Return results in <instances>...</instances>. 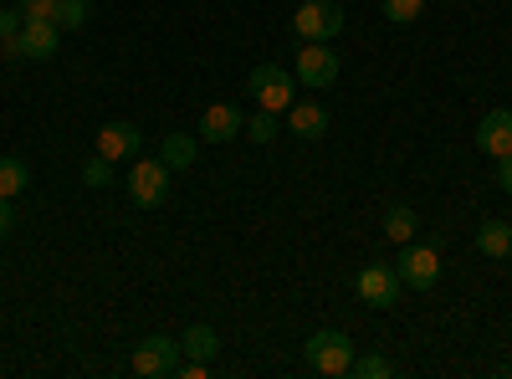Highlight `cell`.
Instances as JSON below:
<instances>
[{
    "mask_svg": "<svg viewBox=\"0 0 512 379\" xmlns=\"http://www.w3.org/2000/svg\"><path fill=\"white\" fill-rule=\"evenodd\" d=\"M11 226H16V210L11 200H0V236H11Z\"/></svg>",
    "mask_w": 512,
    "mask_h": 379,
    "instance_id": "27",
    "label": "cell"
},
{
    "mask_svg": "<svg viewBox=\"0 0 512 379\" xmlns=\"http://www.w3.org/2000/svg\"><path fill=\"white\" fill-rule=\"evenodd\" d=\"M57 47H62V26L57 21H21V31H16L21 62H47V57H57Z\"/></svg>",
    "mask_w": 512,
    "mask_h": 379,
    "instance_id": "8",
    "label": "cell"
},
{
    "mask_svg": "<svg viewBox=\"0 0 512 379\" xmlns=\"http://www.w3.org/2000/svg\"><path fill=\"white\" fill-rule=\"evenodd\" d=\"M62 31H77L82 21H88V0H57V16H52Z\"/></svg>",
    "mask_w": 512,
    "mask_h": 379,
    "instance_id": "22",
    "label": "cell"
},
{
    "mask_svg": "<svg viewBox=\"0 0 512 379\" xmlns=\"http://www.w3.org/2000/svg\"><path fill=\"white\" fill-rule=\"evenodd\" d=\"M384 16H390L395 26H410L425 16V0H384Z\"/></svg>",
    "mask_w": 512,
    "mask_h": 379,
    "instance_id": "21",
    "label": "cell"
},
{
    "mask_svg": "<svg viewBox=\"0 0 512 379\" xmlns=\"http://www.w3.org/2000/svg\"><path fill=\"white\" fill-rule=\"evenodd\" d=\"M26 185H31L26 164H21V159H0V200H16Z\"/></svg>",
    "mask_w": 512,
    "mask_h": 379,
    "instance_id": "17",
    "label": "cell"
},
{
    "mask_svg": "<svg viewBox=\"0 0 512 379\" xmlns=\"http://www.w3.org/2000/svg\"><path fill=\"white\" fill-rule=\"evenodd\" d=\"M246 93L256 98V108H272V113H282V108H292L297 98V88H292V72L287 67H277V62H262L251 77H246Z\"/></svg>",
    "mask_w": 512,
    "mask_h": 379,
    "instance_id": "4",
    "label": "cell"
},
{
    "mask_svg": "<svg viewBox=\"0 0 512 379\" xmlns=\"http://www.w3.org/2000/svg\"><path fill=\"white\" fill-rule=\"evenodd\" d=\"M492 180H497V190H502V195H512V154H502V159H497V175H492Z\"/></svg>",
    "mask_w": 512,
    "mask_h": 379,
    "instance_id": "25",
    "label": "cell"
},
{
    "mask_svg": "<svg viewBox=\"0 0 512 379\" xmlns=\"http://www.w3.org/2000/svg\"><path fill=\"white\" fill-rule=\"evenodd\" d=\"M415 226H420V221H415V210H410V205H395L390 216H384V236H390V241H400V246L415 236Z\"/></svg>",
    "mask_w": 512,
    "mask_h": 379,
    "instance_id": "18",
    "label": "cell"
},
{
    "mask_svg": "<svg viewBox=\"0 0 512 379\" xmlns=\"http://www.w3.org/2000/svg\"><path fill=\"white\" fill-rule=\"evenodd\" d=\"M338 31H344V6H338V0H303L292 16L297 41H333Z\"/></svg>",
    "mask_w": 512,
    "mask_h": 379,
    "instance_id": "2",
    "label": "cell"
},
{
    "mask_svg": "<svg viewBox=\"0 0 512 379\" xmlns=\"http://www.w3.org/2000/svg\"><path fill=\"white\" fill-rule=\"evenodd\" d=\"M180 369V339L169 333H149V339L134 349V374L139 379H169Z\"/></svg>",
    "mask_w": 512,
    "mask_h": 379,
    "instance_id": "6",
    "label": "cell"
},
{
    "mask_svg": "<svg viewBox=\"0 0 512 379\" xmlns=\"http://www.w3.org/2000/svg\"><path fill=\"white\" fill-rule=\"evenodd\" d=\"M287 129L297 139H323L328 134V108L323 103H292L287 108Z\"/></svg>",
    "mask_w": 512,
    "mask_h": 379,
    "instance_id": "13",
    "label": "cell"
},
{
    "mask_svg": "<svg viewBox=\"0 0 512 379\" xmlns=\"http://www.w3.org/2000/svg\"><path fill=\"white\" fill-rule=\"evenodd\" d=\"M139 144H144V134L134 129V123H123V118H113V123L98 129V154L103 159H134Z\"/></svg>",
    "mask_w": 512,
    "mask_h": 379,
    "instance_id": "12",
    "label": "cell"
},
{
    "mask_svg": "<svg viewBox=\"0 0 512 379\" xmlns=\"http://www.w3.org/2000/svg\"><path fill=\"white\" fill-rule=\"evenodd\" d=\"M303 359H308L313 374L338 379V374H349V369H354V344H349V333H338V328H318V333H308Z\"/></svg>",
    "mask_w": 512,
    "mask_h": 379,
    "instance_id": "1",
    "label": "cell"
},
{
    "mask_svg": "<svg viewBox=\"0 0 512 379\" xmlns=\"http://www.w3.org/2000/svg\"><path fill=\"white\" fill-rule=\"evenodd\" d=\"M241 129H246V118H241V108H236V103H210V108L200 113V134H195V139L226 144V139H236Z\"/></svg>",
    "mask_w": 512,
    "mask_h": 379,
    "instance_id": "10",
    "label": "cell"
},
{
    "mask_svg": "<svg viewBox=\"0 0 512 379\" xmlns=\"http://www.w3.org/2000/svg\"><path fill=\"white\" fill-rule=\"evenodd\" d=\"M246 134H251L256 144H272V139H277V113H272V108H256V113L246 118Z\"/></svg>",
    "mask_w": 512,
    "mask_h": 379,
    "instance_id": "20",
    "label": "cell"
},
{
    "mask_svg": "<svg viewBox=\"0 0 512 379\" xmlns=\"http://www.w3.org/2000/svg\"><path fill=\"white\" fill-rule=\"evenodd\" d=\"M169 180H175V170H169L164 159H134V170H128L123 185H128V200H134V205L154 210V205H164Z\"/></svg>",
    "mask_w": 512,
    "mask_h": 379,
    "instance_id": "3",
    "label": "cell"
},
{
    "mask_svg": "<svg viewBox=\"0 0 512 379\" xmlns=\"http://www.w3.org/2000/svg\"><path fill=\"white\" fill-rule=\"evenodd\" d=\"M159 159L169 170H190L195 164V134H164L159 139Z\"/></svg>",
    "mask_w": 512,
    "mask_h": 379,
    "instance_id": "16",
    "label": "cell"
},
{
    "mask_svg": "<svg viewBox=\"0 0 512 379\" xmlns=\"http://www.w3.org/2000/svg\"><path fill=\"white\" fill-rule=\"evenodd\" d=\"M16 11L26 21H52L57 16V0H16Z\"/></svg>",
    "mask_w": 512,
    "mask_h": 379,
    "instance_id": "24",
    "label": "cell"
},
{
    "mask_svg": "<svg viewBox=\"0 0 512 379\" xmlns=\"http://www.w3.org/2000/svg\"><path fill=\"white\" fill-rule=\"evenodd\" d=\"M477 149L492 154V159L512 154V108H492V113L477 123Z\"/></svg>",
    "mask_w": 512,
    "mask_h": 379,
    "instance_id": "11",
    "label": "cell"
},
{
    "mask_svg": "<svg viewBox=\"0 0 512 379\" xmlns=\"http://www.w3.org/2000/svg\"><path fill=\"white\" fill-rule=\"evenodd\" d=\"M400 282L405 287H415V292H425V287H436V277H441V246L436 241H405V251H400Z\"/></svg>",
    "mask_w": 512,
    "mask_h": 379,
    "instance_id": "5",
    "label": "cell"
},
{
    "mask_svg": "<svg viewBox=\"0 0 512 379\" xmlns=\"http://www.w3.org/2000/svg\"><path fill=\"white\" fill-rule=\"evenodd\" d=\"M297 82H308V88H333L338 82V52L328 41H303L297 47Z\"/></svg>",
    "mask_w": 512,
    "mask_h": 379,
    "instance_id": "7",
    "label": "cell"
},
{
    "mask_svg": "<svg viewBox=\"0 0 512 379\" xmlns=\"http://www.w3.org/2000/svg\"><path fill=\"white\" fill-rule=\"evenodd\" d=\"M349 374H359V379H390L395 364L384 359V354H354V369Z\"/></svg>",
    "mask_w": 512,
    "mask_h": 379,
    "instance_id": "19",
    "label": "cell"
},
{
    "mask_svg": "<svg viewBox=\"0 0 512 379\" xmlns=\"http://www.w3.org/2000/svg\"><path fill=\"white\" fill-rule=\"evenodd\" d=\"M82 180H88L93 190H103V185L113 180V159H103V154H98V159H88V164H82Z\"/></svg>",
    "mask_w": 512,
    "mask_h": 379,
    "instance_id": "23",
    "label": "cell"
},
{
    "mask_svg": "<svg viewBox=\"0 0 512 379\" xmlns=\"http://www.w3.org/2000/svg\"><path fill=\"white\" fill-rule=\"evenodd\" d=\"M21 21H26L21 11H0V41H11V36L21 31Z\"/></svg>",
    "mask_w": 512,
    "mask_h": 379,
    "instance_id": "26",
    "label": "cell"
},
{
    "mask_svg": "<svg viewBox=\"0 0 512 379\" xmlns=\"http://www.w3.org/2000/svg\"><path fill=\"white\" fill-rule=\"evenodd\" d=\"M400 287H405V282H400L395 267H379V262H374V267L359 272V303H369V308H395V303H400Z\"/></svg>",
    "mask_w": 512,
    "mask_h": 379,
    "instance_id": "9",
    "label": "cell"
},
{
    "mask_svg": "<svg viewBox=\"0 0 512 379\" xmlns=\"http://www.w3.org/2000/svg\"><path fill=\"white\" fill-rule=\"evenodd\" d=\"M180 354H190V359H200V364H210L221 354V339H216V328H205V323H195V328H185L180 333Z\"/></svg>",
    "mask_w": 512,
    "mask_h": 379,
    "instance_id": "15",
    "label": "cell"
},
{
    "mask_svg": "<svg viewBox=\"0 0 512 379\" xmlns=\"http://www.w3.org/2000/svg\"><path fill=\"white\" fill-rule=\"evenodd\" d=\"M477 251L492 262H507L512 257V221H482L477 226Z\"/></svg>",
    "mask_w": 512,
    "mask_h": 379,
    "instance_id": "14",
    "label": "cell"
}]
</instances>
